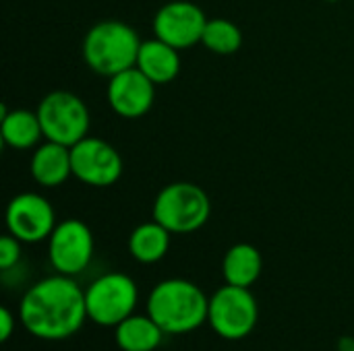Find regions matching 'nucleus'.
<instances>
[{
  "label": "nucleus",
  "mask_w": 354,
  "mask_h": 351,
  "mask_svg": "<svg viewBox=\"0 0 354 351\" xmlns=\"http://www.w3.org/2000/svg\"><path fill=\"white\" fill-rule=\"evenodd\" d=\"M170 236L172 234L162 223H158L156 219L145 221L131 232L129 252L141 265L160 263L170 250Z\"/></svg>",
  "instance_id": "18"
},
{
  "label": "nucleus",
  "mask_w": 354,
  "mask_h": 351,
  "mask_svg": "<svg viewBox=\"0 0 354 351\" xmlns=\"http://www.w3.org/2000/svg\"><path fill=\"white\" fill-rule=\"evenodd\" d=\"M207 17L191 0L166 2L153 17V35L176 50L193 48L201 43Z\"/></svg>",
  "instance_id": "11"
},
{
  "label": "nucleus",
  "mask_w": 354,
  "mask_h": 351,
  "mask_svg": "<svg viewBox=\"0 0 354 351\" xmlns=\"http://www.w3.org/2000/svg\"><path fill=\"white\" fill-rule=\"evenodd\" d=\"M73 176L93 188H108L122 176V157L104 139L85 137L71 147Z\"/></svg>",
  "instance_id": "9"
},
{
  "label": "nucleus",
  "mask_w": 354,
  "mask_h": 351,
  "mask_svg": "<svg viewBox=\"0 0 354 351\" xmlns=\"http://www.w3.org/2000/svg\"><path fill=\"white\" fill-rule=\"evenodd\" d=\"M87 319L85 290L68 275H50L35 281L21 298L19 323L44 341H62L83 329Z\"/></svg>",
  "instance_id": "1"
},
{
  "label": "nucleus",
  "mask_w": 354,
  "mask_h": 351,
  "mask_svg": "<svg viewBox=\"0 0 354 351\" xmlns=\"http://www.w3.org/2000/svg\"><path fill=\"white\" fill-rule=\"evenodd\" d=\"M207 308L209 298L205 292L180 277L156 283L147 298V314L166 335H187L207 325Z\"/></svg>",
  "instance_id": "2"
},
{
  "label": "nucleus",
  "mask_w": 354,
  "mask_h": 351,
  "mask_svg": "<svg viewBox=\"0 0 354 351\" xmlns=\"http://www.w3.org/2000/svg\"><path fill=\"white\" fill-rule=\"evenodd\" d=\"M201 43L218 56H232L241 50L243 46V33L241 29L228 21V19H207Z\"/></svg>",
  "instance_id": "19"
},
{
  "label": "nucleus",
  "mask_w": 354,
  "mask_h": 351,
  "mask_svg": "<svg viewBox=\"0 0 354 351\" xmlns=\"http://www.w3.org/2000/svg\"><path fill=\"white\" fill-rule=\"evenodd\" d=\"M139 33L122 21H100L83 37L81 54L85 64L102 77H114L137 64Z\"/></svg>",
  "instance_id": "3"
},
{
  "label": "nucleus",
  "mask_w": 354,
  "mask_h": 351,
  "mask_svg": "<svg viewBox=\"0 0 354 351\" xmlns=\"http://www.w3.org/2000/svg\"><path fill=\"white\" fill-rule=\"evenodd\" d=\"M31 178L44 188H58L73 176L71 147L46 141L35 147L29 161Z\"/></svg>",
  "instance_id": "13"
},
{
  "label": "nucleus",
  "mask_w": 354,
  "mask_h": 351,
  "mask_svg": "<svg viewBox=\"0 0 354 351\" xmlns=\"http://www.w3.org/2000/svg\"><path fill=\"white\" fill-rule=\"evenodd\" d=\"M0 139L6 147L25 151L39 145L44 139L41 122L37 112L29 110H8L6 106L0 108Z\"/></svg>",
  "instance_id": "15"
},
{
  "label": "nucleus",
  "mask_w": 354,
  "mask_h": 351,
  "mask_svg": "<svg viewBox=\"0 0 354 351\" xmlns=\"http://www.w3.org/2000/svg\"><path fill=\"white\" fill-rule=\"evenodd\" d=\"M139 288L127 273H104L85 288L87 319L100 327L114 329L135 314Z\"/></svg>",
  "instance_id": "5"
},
{
  "label": "nucleus",
  "mask_w": 354,
  "mask_h": 351,
  "mask_svg": "<svg viewBox=\"0 0 354 351\" xmlns=\"http://www.w3.org/2000/svg\"><path fill=\"white\" fill-rule=\"evenodd\" d=\"M21 240L12 234H4L0 238V271H10L21 261Z\"/></svg>",
  "instance_id": "20"
},
{
  "label": "nucleus",
  "mask_w": 354,
  "mask_h": 351,
  "mask_svg": "<svg viewBox=\"0 0 354 351\" xmlns=\"http://www.w3.org/2000/svg\"><path fill=\"white\" fill-rule=\"evenodd\" d=\"M35 112L39 116L46 141L73 147L79 141H83L89 132V110L85 101L71 91L48 93L39 101Z\"/></svg>",
  "instance_id": "7"
},
{
  "label": "nucleus",
  "mask_w": 354,
  "mask_h": 351,
  "mask_svg": "<svg viewBox=\"0 0 354 351\" xmlns=\"http://www.w3.org/2000/svg\"><path fill=\"white\" fill-rule=\"evenodd\" d=\"M135 66L156 85H166L174 81L180 72V50L158 37L147 39L139 48Z\"/></svg>",
  "instance_id": "14"
},
{
  "label": "nucleus",
  "mask_w": 354,
  "mask_h": 351,
  "mask_svg": "<svg viewBox=\"0 0 354 351\" xmlns=\"http://www.w3.org/2000/svg\"><path fill=\"white\" fill-rule=\"evenodd\" d=\"M326 2H340V0H326Z\"/></svg>",
  "instance_id": "23"
},
{
  "label": "nucleus",
  "mask_w": 354,
  "mask_h": 351,
  "mask_svg": "<svg viewBox=\"0 0 354 351\" xmlns=\"http://www.w3.org/2000/svg\"><path fill=\"white\" fill-rule=\"evenodd\" d=\"M106 97L114 114L127 120H135L151 110L156 99V83L147 79L137 66H133L108 79Z\"/></svg>",
  "instance_id": "12"
},
{
  "label": "nucleus",
  "mask_w": 354,
  "mask_h": 351,
  "mask_svg": "<svg viewBox=\"0 0 354 351\" xmlns=\"http://www.w3.org/2000/svg\"><path fill=\"white\" fill-rule=\"evenodd\" d=\"M6 230L23 244H37L50 238L56 228V213L50 201L37 192H21L6 207Z\"/></svg>",
  "instance_id": "10"
},
{
  "label": "nucleus",
  "mask_w": 354,
  "mask_h": 351,
  "mask_svg": "<svg viewBox=\"0 0 354 351\" xmlns=\"http://www.w3.org/2000/svg\"><path fill=\"white\" fill-rule=\"evenodd\" d=\"M164 337L166 333L147 312L131 314L114 327V341L120 351H156Z\"/></svg>",
  "instance_id": "16"
},
{
  "label": "nucleus",
  "mask_w": 354,
  "mask_h": 351,
  "mask_svg": "<svg viewBox=\"0 0 354 351\" xmlns=\"http://www.w3.org/2000/svg\"><path fill=\"white\" fill-rule=\"evenodd\" d=\"M93 234L81 219L56 223L48 238V259L56 273L75 277L83 273L93 259Z\"/></svg>",
  "instance_id": "8"
},
{
  "label": "nucleus",
  "mask_w": 354,
  "mask_h": 351,
  "mask_svg": "<svg viewBox=\"0 0 354 351\" xmlns=\"http://www.w3.org/2000/svg\"><path fill=\"white\" fill-rule=\"evenodd\" d=\"M15 329H17V319H15V314H12L6 306H0V341L6 343V341L12 337Z\"/></svg>",
  "instance_id": "21"
},
{
  "label": "nucleus",
  "mask_w": 354,
  "mask_h": 351,
  "mask_svg": "<svg viewBox=\"0 0 354 351\" xmlns=\"http://www.w3.org/2000/svg\"><path fill=\"white\" fill-rule=\"evenodd\" d=\"M212 213L207 192L193 182H172L153 201V219L170 234H193L201 230Z\"/></svg>",
  "instance_id": "4"
},
{
  "label": "nucleus",
  "mask_w": 354,
  "mask_h": 351,
  "mask_svg": "<svg viewBox=\"0 0 354 351\" xmlns=\"http://www.w3.org/2000/svg\"><path fill=\"white\" fill-rule=\"evenodd\" d=\"M261 271H263V257L253 244L239 242L226 250L222 261L224 283L251 290V285L261 277Z\"/></svg>",
  "instance_id": "17"
},
{
  "label": "nucleus",
  "mask_w": 354,
  "mask_h": 351,
  "mask_svg": "<svg viewBox=\"0 0 354 351\" xmlns=\"http://www.w3.org/2000/svg\"><path fill=\"white\" fill-rule=\"evenodd\" d=\"M259 321V306L249 288L224 283L209 296L207 325L226 341H241L249 337Z\"/></svg>",
  "instance_id": "6"
},
{
  "label": "nucleus",
  "mask_w": 354,
  "mask_h": 351,
  "mask_svg": "<svg viewBox=\"0 0 354 351\" xmlns=\"http://www.w3.org/2000/svg\"><path fill=\"white\" fill-rule=\"evenodd\" d=\"M338 351H354V337H342L338 343Z\"/></svg>",
  "instance_id": "22"
}]
</instances>
